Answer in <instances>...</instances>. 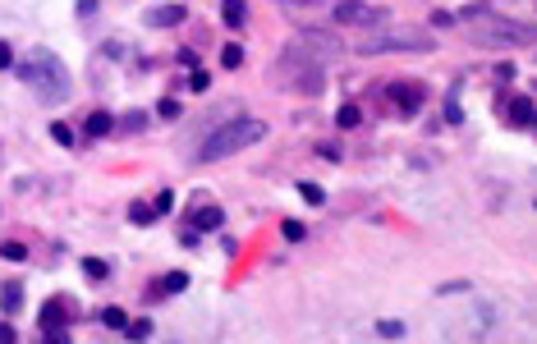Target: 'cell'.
<instances>
[{"label":"cell","instance_id":"14","mask_svg":"<svg viewBox=\"0 0 537 344\" xmlns=\"http://www.w3.org/2000/svg\"><path fill=\"white\" fill-rule=\"evenodd\" d=\"M129 221H133V225H152V221H156V207H147V202H133V207H129Z\"/></svg>","mask_w":537,"mask_h":344},{"label":"cell","instance_id":"16","mask_svg":"<svg viewBox=\"0 0 537 344\" xmlns=\"http://www.w3.org/2000/svg\"><path fill=\"white\" fill-rule=\"evenodd\" d=\"M101 322H106L110 331H124V326H129V312H124V308H106V312H101Z\"/></svg>","mask_w":537,"mask_h":344},{"label":"cell","instance_id":"4","mask_svg":"<svg viewBox=\"0 0 537 344\" xmlns=\"http://www.w3.org/2000/svg\"><path fill=\"white\" fill-rule=\"evenodd\" d=\"M340 51H345V46L335 42L331 33H298L294 42L280 51V56H285V60H308V65H322V60H335Z\"/></svg>","mask_w":537,"mask_h":344},{"label":"cell","instance_id":"24","mask_svg":"<svg viewBox=\"0 0 537 344\" xmlns=\"http://www.w3.org/2000/svg\"><path fill=\"white\" fill-rule=\"evenodd\" d=\"M152 207H156V216L175 211V193H170V189H161V193H156V202H152Z\"/></svg>","mask_w":537,"mask_h":344},{"label":"cell","instance_id":"3","mask_svg":"<svg viewBox=\"0 0 537 344\" xmlns=\"http://www.w3.org/2000/svg\"><path fill=\"white\" fill-rule=\"evenodd\" d=\"M19 78H23V83H28V88H33L42 101L69 97V74H65V65H60L51 51H33V56L19 65Z\"/></svg>","mask_w":537,"mask_h":344},{"label":"cell","instance_id":"31","mask_svg":"<svg viewBox=\"0 0 537 344\" xmlns=\"http://www.w3.org/2000/svg\"><path fill=\"white\" fill-rule=\"evenodd\" d=\"M285 5H294V10H303V5H322V0H285Z\"/></svg>","mask_w":537,"mask_h":344},{"label":"cell","instance_id":"15","mask_svg":"<svg viewBox=\"0 0 537 344\" xmlns=\"http://www.w3.org/2000/svg\"><path fill=\"white\" fill-rule=\"evenodd\" d=\"M358 120H363V111L354 106V101H345V106H340V115H335V124H340V129H354Z\"/></svg>","mask_w":537,"mask_h":344},{"label":"cell","instance_id":"9","mask_svg":"<svg viewBox=\"0 0 537 344\" xmlns=\"http://www.w3.org/2000/svg\"><path fill=\"white\" fill-rule=\"evenodd\" d=\"M147 23L152 28H175V23H184V5H156V10H147Z\"/></svg>","mask_w":537,"mask_h":344},{"label":"cell","instance_id":"20","mask_svg":"<svg viewBox=\"0 0 537 344\" xmlns=\"http://www.w3.org/2000/svg\"><path fill=\"white\" fill-rule=\"evenodd\" d=\"M83 271H88L92 280H106V271H110V267L101 262V257H83Z\"/></svg>","mask_w":537,"mask_h":344},{"label":"cell","instance_id":"8","mask_svg":"<svg viewBox=\"0 0 537 344\" xmlns=\"http://www.w3.org/2000/svg\"><path fill=\"white\" fill-rule=\"evenodd\" d=\"M220 221H225V211L216 202H197L193 207V230H220Z\"/></svg>","mask_w":537,"mask_h":344},{"label":"cell","instance_id":"12","mask_svg":"<svg viewBox=\"0 0 537 344\" xmlns=\"http://www.w3.org/2000/svg\"><path fill=\"white\" fill-rule=\"evenodd\" d=\"M510 120H515V124H537L533 101H528V97H515V101H510Z\"/></svg>","mask_w":537,"mask_h":344},{"label":"cell","instance_id":"7","mask_svg":"<svg viewBox=\"0 0 537 344\" xmlns=\"http://www.w3.org/2000/svg\"><path fill=\"white\" fill-rule=\"evenodd\" d=\"M391 101H395L404 115H414V111H423V88H418V83H395V88H391Z\"/></svg>","mask_w":537,"mask_h":344},{"label":"cell","instance_id":"29","mask_svg":"<svg viewBox=\"0 0 537 344\" xmlns=\"http://www.w3.org/2000/svg\"><path fill=\"white\" fill-rule=\"evenodd\" d=\"M0 69H14V51H10V42H0Z\"/></svg>","mask_w":537,"mask_h":344},{"label":"cell","instance_id":"22","mask_svg":"<svg viewBox=\"0 0 537 344\" xmlns=\"http://www.w3.org/2000/svg\"><path fill=\"white\" fill-rule=\"evenodd\" d=\"M161 289H170V294H179V289H188V276H184V271H170V276L161 280Z\"/></svg>","mask_w":537,"mask_h":344},{"label":"cell","instance_id":"11","mask_svg":"<svg viewBox=\"0 0 537 344\" xmlns=\"http://www.w3.org/2000/svg\"><path fill=\"white\" fill-rule=\"evenodd\" d=\"M220 19H225V28H243V23H248V5H243V0H225V5H220Z\"/></svg>","mask_w":537,"mask_h":344},{"label":"cell","instance_id":"27","mask_svg":"<svg viewBox=\"0 0 537 344\" xmlns=\"http://www.w3.org/2000/svg\"><path fill=\"white\" fill-rule=\"evenodd\" d=\"M156 115H161V120H179V101H175V97H165L161 106H156Z\"/></svg>","mask_w":537,"mask_h":344},{"label":"cell","instance_id":"26","mask_svg":"<svg viewBox=\"0 0 537 344\" xmlns=\"http://www.w3.org/2000/svg\"><path fill=\"white\" fill-rule=\"evenodd\" d=\"M207 83H211L207 69H193V74H188V88H193V92H207Z\"/></svg>","mask_w":537,"mask_h":344},{"label":"cell","instance_id":"28","mask_svg":"<svg viewBox=\"0 0 537 344\" xmlns=\"http://www.w3.org/2000/svg\"><path fill=\"white\" fill-rule=\"evenodd\" d=\"M280 230H285L289 244H298V239H303V225H298V221H280Z\"/></svg>","mask_w":537,"mask_h":344},{"label":"cell","instance_id":"17","mask_svg":"<svg viewBox=\"0 0 537 344\" xmlns=\"http://www.w3.org/2000/svg\"><path fill=\"white\" fill-rule=\"evenodd\" d=\"M298 198H303V202H312V207H322V202H326V193H322L317 184H308V179H298Z\"/></svg>","mask_w":537,"mask_h":344},{"label":"cell","instance_id":"5","mask_svg":"<svg viewBox=\"0 0 537 344\" xmlns=\"http://www.w3.org/2000/svg\"><path fill=\"white\" fill-rule=\"evenodd\" d=\"M335 23H345V28H381V23H391V10L386 5H368V0H340L335 5Z\"/></svg>","mask_w":537,"mask_h":344},{"label":"cell","instance_id":"21","mask_svg":"<svg viewBox=\"0 0 537 344\" xmlns=\"http://www.w3.org/2000/svg\"><path fill=\"white\" fill-rule=\"evenodd\" d=\"M377 335H381V340H400V335H404V322H377Z\"/></svg>","mask_w":537,"mask_h":344},{"label":"cell","instance_id":"19","mask_svg":"<svg viewBox=\"0 0 537 344\" xmlns=\"http://www.w3.org/2000/svg\"><path fill=\"white\" fill-rule=\"evenodd\" d=\"M220 65H225V69H239V65H243V46H234V42H230L225 51H220Z\"/></svg>","mask_w":537,"mask_h":344},{"label":"cell","instance_id":"6","mask_svg":"<svg viewBox=\"0 0 537 344\" xmlns=\"http://www.w3.org/2000/svg\"><path fill=\"white\" fill-rule=\"evenodd\" d=\"M432 37H372V42H358L363 56H386V51H432Z\"/></svg>","mask_w":537,"mask_h":344},{"label":"cell","instance_id":"18","mask_svg":"<svg viewBox=\"0 0 537 344\" xmlns=\"http://www.w3.org/2000/svg\"><path fill=\"white\" fill-rule=\"evenodd\" d=\"M51 138H55L60 147H74V129H69L65 120H55V124H51Z\"/></svg>","mask_w":537,"mask_h":344},{"label":"cell","instance_id":"2","mask_svg":"<svg viewBox=\"0 0 537 344\" xmlns=\"http://www.w3.org/2000/svg\"><path fill=\"white\" fill-rule=\"evenodd\" d=\"M464 19L473 23V42L483 46H528L537 37L533 23H519V19H501V14H487V5L469 10Z\"/></svg>","mask_w":537,"mask_h":344},{"label":"cell","instance_id":"30","mask_svg":"<svg viewBox=\"0 0 537 344\" xmlns=\"http://www.w3.org/2000/svg\"><path fill=\"white\" fill-rule=\"evenodd\" d=\"M0 344H14V326L10 322H0Z\"/></svg>","mask_w":537,"mask_h":344},{"label":"cell","instance_id":"23","mask_svg":"<svg viewBox=\"0 0 537 344\" xmlns=\"http://www.w3.org/2000/svg\"><path fill=\"white\" fill-rule=\"evenodd\" d=\"M120 335H129V340H147V335H152V322H129Z\"/></svg>","mask_w":537,"mask_h":344},{"label":"cell","instance_id":"1","mask_svg":"<svg viewBox=\"0 0 537 344\" xmlns=\"http://www.w3.org/2000/svg\"><path fill=\"white\" fill-rule=\"evenodd\" d=\"M262 138H266V124L252 120V115H239V120L211 129L202 152H197V161H225V156H234L239 147H252V143H262Z\"/></svg>","mask_w":537,"mask_h":344},{"label":"cell","instance_id":"10","mask_svg":"<svg viewBox=\"0 0 537 344\" xmlns=\"http://www.w3.org/2000/svg\"><path fill=\"white\" fill-rule=\"evenodd\" d=\"M110 129H115V115H110V111H92L88 124H83V134H88V138H106Z\"/></svg>","mask_w":537,"mask_h":344},{"label":"cell","instance_id":"13","mask_svg":"<svg viewBox=\"0 0 537 344\" xmlns=\"http://www.w3.org/2000/svg\"><path fill=\"white\" fill-rule=\"evenodd\" d=\"M0 308H5V317H14V312L23 308V285H5V289H0Z\"/></svg>","mask_w":537,"mask_h":344},{"label":"cell","instance_id":"25","mask_svg":"<svg viewBox=\"0 0 537 344\" xmlns=\"http://www.w3.org/2000/svg\"><path fill=\"white\" fill-rule=\"evenodd\" d=\"M0 257H5V262H23L28 248H23V244H0Z\"/></svg>","mask_w":537,"mask_h":344}]
</instances>
